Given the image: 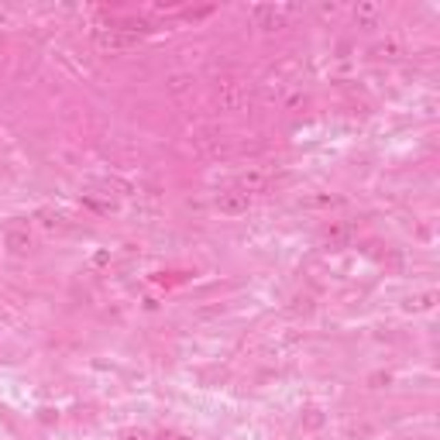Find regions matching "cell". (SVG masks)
<instances>
[{
	"instance_id": "6da1fadb",
	"label": "cell",
	"mask_w": 440,
	"mask_h": 440,
	"mask_svg": "<svg viewBox=\"0 0 440 440\" xmlns=\"http://www.w3.org/2000/svg\"><path fill=\"white\" fill-rule=\"evenodd\" d=\"M97 49L100 52H110V56H124V52H134L141 45V35H131V32H121V28H103L97 32Z\"/></svg>"
},
{
	"instance_id": "7a4b0ae2",
	"label": "cell",
	"mask_w": 440,
	"mask_h": 440,
	"mask_svg": "<svg viewBox=\"0 0 440 440\" xmlns=\"http://www.w3.org/2000/svg\"><path fill=\"white\" fill-rule=\"evenodd\" d=\"M248 206H252V196L241 189H228L217 196V210L224 217H241V213H248Z\"/></svg>"
},
{
	"instance_id": "3957f363",
	"label": "cell",
	"mask_w": 440,
	"mask_h": 440,
	"mask_svg": "<svg viewBox=\"0 0 440 440\" xmlns=\"http://www.w3.org/2000/svg\"><path fill=\"white\" fill-rule=\"evenodd\" d=\"M252 18H255V28H262V32H279V28H286V11H282V8H272V4L255 8Z\"/></svg>"
},
{
	"instance_id": "277c9868",
	"label": "cell",
	"mask_w": 440,
	"mask_h": 440,
	"mask_svg": "<svg viewBox=\"0 0 440 440\" xmlns=\"http://www.w3.org/2000/svg\"><path fill=\"white\" fill-rule=\"evenodd\" d=\"M32 245H35V241H32V231H28V228H21V224H18V228H8V234H4V248H8L11 255L25 258V255L32 252Z\"/></svg>"
},
{
	"instance_id": "5b68a950",
	"label": "cell",
	"mask_w": 440,
	"mask_h": 440,
	"mask_svg": "<svg viewBox=\"0 0 440 440\" xmlns=\"http://www.w3.org/2000/svg\"><path fill=\"white\" fill-rule=\"evenodd\" d=\"M241 97H245V86L238 80H220L217 100H220V107H224V110H238L241 107Z\"/></svg>"
},
{
	"instance_id": "8992f818",
	"label": "cell",
	"mask_w": 440,
	"mask_h": 440,
	"mask_svg": "<svg viewBox=\"0 0 440 440\" xmlns=\"http://www.w3.org/2000/svg\"><path fill=\"white\" fill-rule=\"evenodd\" d=\"M354 21H358V28H378L382 4H375V0H358L354 4Z\"/></svg>"
},
{
	"instance_id": "52a82bcc",
	"label": "cell",
	"mask_w": 440,
	"mask_h": 440,
	"mask_svg": "<svg viewBox=\"0 0 440 440\" xmlns=\"http://www.w3.org/2000/svg\"><path fill=\"white\" fill-rule=\"evenodd\" d=\"M269 182H272V175H269L265 169H248V172L241 175V186H238V189L252 196V193H262V189H265Z\"/></svg>"
},
{
	"instance_id": "ba28073f",
	"label": "cell",
	"mask_w": 440,
	"mask_h": 440,
	"mask_svg": "<svg viewBox=\"0 0 440 440\" xmlns=\"http://www.w3.org/2000/svg\"><path fill=\"white\" fill-rule=\"evenodd\" d=\"M433 306H437V293H433V289L413 293V296L402 300V310H406V313H426V310H433Z\"/></svg>"
},
{
	"instance_id": "9c48e42d",
	"label": "cell",
	"mask_w": 440,
	"mask_h": 440,
	"mask_svg": "<svg viewBox=\"0 0 440 440\" xmlns=\"http://www.w3.org/2000/svg\"><path fill=\"white\" fill-rule=\"evenodd\" d=\"M83 206H90L93 213H114L117 210V203L107 196V199H100L97 193H83Z\"/></svg>"
},
{
	"instance_id": "30bf717a",
	"label": "cell",
	"mask_w": 440,
	"mask_h": 440,
	"mask_svg": "<svg viewBox=\"0 0 440 440\" xmlns=\"http://www.w3.org/2000/svg\"><path fill=\"white\" fill-rule=\"evenodd\" d=\"M371 56H375V59H399V56H402V49H399V42H392V38H389V42H378V45L371 49Z\"/></svg>"
},
{
	"instance_id": "8fae6325",
	"label": "cell",
	"mask_w": 440,
	"mask_h": 440,
	"mask_svg": "<svg viewBox=\"0 0 440 440\" xmlns=\"http://www.w3.org/2000/svg\"><path fill=\"white\" fill-rule=\"evenodd\" d=\"M189 83H193V76L189 73H175V76H169V93H186L189 90Z\"/></svg>"
},
{
	"instance_id": "7c38bea8",
	"label": "cell",
	"mask_w": 440,
	"mask_h": 440,
	"mask_svg": "<svg viewBox=\"0 0 440 440\" xmlns=\"http://www.w3.org/2000/svg\"><path fill=\"white\" fill-rule=\"evenodd\" d=\"M42 217H45V220H42L45 231H59V234L66 231V217H62V213H42Z\"/></svg>"
},
{
	"instance_id": "4fadbf2b",
	"label": "cell",
	"mask_w": 440,
	"mask_h": 440,
	"mask_svg": "<svg viewBox=\"0 0 440 440\" xmlns=\"http://www.w3.org/2000/svg\"><path fill=\"white\" fill-rule=\"evenodd\" d=\"M337 203H341L337 196H310L306 199V206H337Z\"/></svg>"
},
{
	"instance_id": "5bb4252c",
	"label": "cell",
	"mask_w": 440,
	"mask_h": 440,
	"mask_svg": "<svg viewBox=\"0 0 440 440\" xmlns=\"http://www.w3.org/2000/svg\"><path fill=\"white\" fill-rule=\"evenodd\" d=\"M320 423H323V413H320V409H306V426H310V430H317Z\"/></svg>"
},
{
	"instance_id": "9a60e30c",
	"label": "cell",
	"mask_w": 440,
	"mask_h": 440,
	"mask_svg": "<svg viewBox=\"0 0 440 440\" xmlns=\"http://www.w3.org/2000/svg\"><path fill=\"white\" fill-rule=\"evenodd\" d=\"M121 440H148V433L138 426V430H124V433H121Z\"/></svg>"
},
{
	"instance_id": "2e32d148",
	"label": "cell",
	"mask_w": 440,
	"mask_h": 440,
	"mask_svg": "<svg viewBox=\"0 0 440 440\" xmlns=\"http://www.w3.org/2000/svg\"><path fill=\"white\" fill-rule=\"evenodd\" d=\"M286 107H289V110H300V107H306V97H289Z\"/></svg>"
},
{
	"instance_id": "e0dca14e",
	"label": "cell",
	"mask_w": 440,
	"mask_h": 440,
	"mask_svg": "<svg viewBox=\"0 0 440 440\" xmlns=\"http://www.w3.org/2000/svg\"><path fill=\"white\" fill-rule=\"evenodd\" d=\"M320 14H323V18H334V14H337V8H334V4H323V8H320Z\"/></svg>"
},
{
	"instance_id": "ac0fdd59",
	"label": "cell",
	"mask_w": 440,
	"mask_h": 440,
	"mask_svg": "<svg viewBox=\"0 0 440 440\" xmlns=\"http://www.w3.org/2000/svg\"><path fill=\"white\" fill-rule=\"evenodd\" d=\"M158 440H172V437H158Z\"/></svg>"
},
{
	"instance_id": "d6986e66",
	"label": "cell",
	"mask_w": 440,
	"mask_h": 440,
	"mask_svg": "<svg viewBox=\"0 0 440 440\" xmlns=\"http://www.w3.org/2000/svg\"><path fill=\"white\" fill-rule=\"evenodd\" d=\"M406 440H416V437H406Z\"/></svg>"
}]
</instances>
